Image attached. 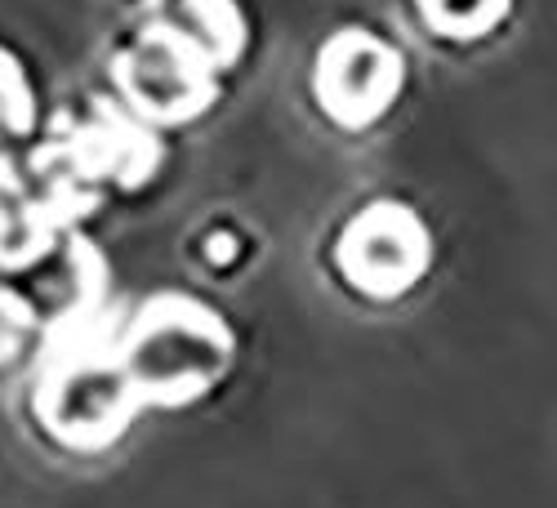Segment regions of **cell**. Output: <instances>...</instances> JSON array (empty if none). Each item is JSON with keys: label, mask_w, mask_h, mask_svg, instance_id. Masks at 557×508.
Instances as JSON below:
<instances>
[{"label": "cell", "mask_w": 557, "mask_h": 508, "mask_svg": "<svg viewBox=\"0 0 557 508\" xmlns=\"http://www.w3.org/2000/svg\"><path fill=\"white\" fill-rule=\"evenodd\" d=\"M393 99V59L370 36H339L331 45V76L321 72V103L348 125L370 121Z\"/></svg>", "instance_id": "obj_1"}, {"label": "cell", "mask_w": 557, "mask_h": 508, "mask_svg": "<svg viewBox=\"0 0 557 508\" xmlns=\"http://www.w3.org/2000/svg\"><path fill=\"white\" fill-rule=\"evenodd\" d=\"M469 5L495 27L499 23V10L508 5V0H469ZM424 23L446 32V36H469V18H463V0H424Z\"/></svg>", "instance_id": "obj_2"}]
</instances>
